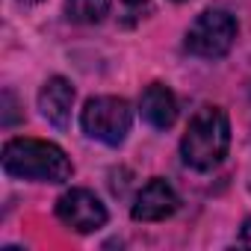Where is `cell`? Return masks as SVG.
<instances>
[{"label": "cell", "instance_id": "5bb4252c", "mask_svg": "<svg viewBox=\"0 0 251 251\" xmlns=\"http://www.w3.org/2000/svg\"><path fill=\"white\" fill-rule=\"evenodd\" d=\"M177 3H186V0H177Z\"/></svg>", "mask_w": 251, "mask_h": 251}, {"label": "cell", "instance_id": "9c48e42d", "mask_svg": "<svg viewBox=\"0 0 251 251\" xmlns=\"http://www.w3.org/2000/svg\"><path fill=\"white\" fill-rule=\"evenodd\" d=\"M109 12V0H65V15L77 24H98Z\"/></svg>", "mask_w": 251, "mask_h": 251}, {"label": "cell", "instance_id": "7a4b0ae2", "mask_svg": "<svg viewBox=\"0 0 251 251\" xmlns=\"http://www.w3.org/2000/svg\"><path fill=\"white\" fill-rule=\"evenodd\" d=\"M3 169L21 180H42V183H62L71 177V160L65 151L45 139H9L3 145Z\"/></svg>", "mask_w": 251, "mask_h": 251}, {"label": "cell", "instance_id": "277c9868", "mask_svg": "<svg viewBox=\"0 0 251 251\" xmlns=\"http://www.w3.org/2000/svg\"><path fill=\"white\" fill-rule=\"evenodd\" d=\"M236 39V21L225 9H207L201 12L192 27L186 30V50L201 59H219L233 48Z\"/></svg>", "mask_w": 251, "mask_h": 251}, {"label": "cell", "instance_id": "ba28073f", "mask_svg": "<svg viewBox=\"0 0 251 251\" xmlns=\"http://www.w3.org/2000/svg\"><path fill=\"white\" fill-rule=\"evenodd\" d=\"M139 112H142V118L151 124V127L169 130L172 124H175V118H177V100H175V95H172L169 86L154 83V86H148V89L142 92Z\"/></svg>", "mask_w": 251, "mask_h": 251}, {"label": "cell", "instance_id": "4fadbf2b", "mask_svg": "<svg viewBox=\"0 0 251 251\" xmlns=\"http://www.w3.org/2000/svg\"><path fill=\"white\" fill-rule=\"evenodd\" d=\"M124 3H130V6H136V3H145V0H124Z\"/></svg>", "mask_w": 251, "mask_h": 251}, {"label": "cell", "instance_id": "3957f363", "mask_svg": "<svg viewBox=\"0 0 251 251\" xmlns=\"http://www.w3.org/2000/svg\"><path fill=\"white\" fill-rule=\"evenodd\" d=\"M130 121H133L130 103L124 98H109V95L92 98L80 115L86 136H92L103 145H121L124 136L130 133Z\"/></svg>", "mask_w": 251, "mask_h": 251}, {"label": "cell", "instance_id": "5b68a950", "mask_svg": "<svg viewBox=\"0 0 251 251\" xmlns=\"http://www.w3.org/2000/svg\"><path fill=\"white\" fill-rule=\"evenodd\" d=\"M56 216L77 233H92L106 225V207L89 189H68L56 201Z\"/></svg>", "mask_w": 251, "mask_h": 251}, {"label": "cell", "instance_id": "52a82bcc", "mask_svg": "<svg viewBox=\"0 0 251 251\" xmlns=\"http://www.w3.org/2000/svg\"><path fill=\"white\" fill-rule=\"evenodd\" d=\"M71 106H74V86L65 77H50L42 92H39V109L53 127L65 130L71 121Z\"/></svg>", "mask_w": 251, "mask_h": 251}, {"label": "cell", "instance_id": "30bf717a", "mask_svg": "<svg viewBox=\"0 0 251 251\" xmlns=\"http://www.w3.org/2000/svg\"><path fill=\"white\" fill-rule=\"evenodd\" d=\"M3 103H6V112H3V124H15L18 121V115H15V98L6 92L3 95Z\"/></svg>", "mask_w": 251, "mask_h": 251}, {"label": "cell", "instance_id": "7c38bea8", "mask_svg": "<svg viewBox=\"0 0 251 251\" xmlns=\"http://www.w3.org/2000/svg\"><path fill=\"white\" fill-rule=\"evenodd\" d=\"M18 3H24V6H33V3H39V0H18Z\"/></svg>", "mask_w": 251, "mask_h": 251}, {"label": "cell", "instance_id": "8992f818", "mask_svg": "<svg viewBox=\"0 0 251 251\" xmlns=\"http://www.w3.org/2000/svg\"><path fill=\"white\" fill-rule=\"evenodd\" d=\"M177 204H180L177 192L163 177H154L139 189V195H136V201L130 207V216L136 222H163L177 210Z\"/></svg>", "mask_w": 251, "mask_h": 251}, {"label": "cell", "instance_id": "8fae6325", "mask_svg": "<svg viewBox=\"0 0 251 251\" xmlns=\"http://www.w3.org/2000/svg\"><path fill=\"white\" fill-rule=\"evenodd\" d=\"M239 245H248V248H251V219H245V225H242V233H239Z\"/></svg>", "mask_w": 251, "mask_h": 251}, {"label": "cell", "instance_id": "6da1fadb", "mask_svg": "<svg viewBox=\"0 0 251 251\" xmlns=\"http://www.w3.org/2000/svg\"><path fill=\"white\" fill-rule=\"evenodd\" d=\"M230 148V121L219 106H201L180 139V157L198 172L216 169Z\"/></svg>", "mask_w": 251, "mask_h": 251}]
</instances>
